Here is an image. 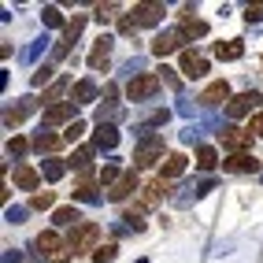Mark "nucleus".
Here are the masks:
<instances>
[{
  "mask_svg": "<svg viewBox=\"0 0 263 263\" xmlns=\"http://www.w3.org/2000/svg\"><path fill=\"white\" fill-rule=\"evenodd\" d=\"M97 241H100V226L97 222H78L74 234H71V252H97Z\"/></svg>",
  "mask_w": 263,
  "mask_h": 263,
  "instance_id": "1",
  "label": "nucleus"
},
{
  "mask_svg": "<svg viewBox=\"0 0 263 263\" xmlns=\"http://www.w3.org/2000/svg\"><path fill=\"white\" fill-rule=\"evenodd\" d=\"M156 89H160V78H156V74H137V78H130V85H126V97H130V100H148Z\"/></svg>",
  "mask_w": 263,
  "mask_h": 263,
  "instance_id": "2",
  "label": "nucleus"
},
{
  "mask_svg": "<svg viewBox=\"0 0 263 263\" xmlns=\"http://www.w3.org/2000/svg\"><path fill=\"white\" fill-rule=\"evenodd\" d=\"M160 156H163V137H148V141L134 152V167H152ZM160 163H163V160H160Z\"/></svg>",
  "mask_w": 263,
  "mask_h": 263,
  "instance_id": "3",
  "label": "nucleus"
},
{
  "mask_svg": "<svg viewBox=\"0 0 263 263\" xmlns=\"http://www.w3.org/2000/svg\"><path fill=\"white\" fill-rule=\"evenodd\" d=\"M252 145V134L249 130H237V126H230V130H222V148L226 152H234V156H241L245 148Z\"/></svg>",
  "mask_w": 263,
  "mask_h": 263,
  "instance_id": "4",
  "label": "nucleus"
},
{
  "mask_svg": "<svg viewBox=\"0 0 263 263\" xmlns=\"http://www.w3.org/2000/svg\"><path fill=\"white\" fill-rule=\"evenodd\" d=\"M185 45V33L182 30H167V33H160V37L152 41V52L156 56H171L174 48H182Z\"/></svg>",
  "mask_w": 263,
  "mask_h": 263,
  "instance_id": "5",
  "label": "nucleus"
},
{
  "mask_svg": "<svg viewBox=\"0 0 263 263\" xmlns=\"http://www.w3.org/2000/svg\"><path fill=\"white\" fill-rule=\"evenodd\" d=\"M63 249H67V245L60 241V234H56V230H45V234H37V252H41V256L56 259Z\"/></svg>",
  "mask_w": 263,
  "mask_h": 263,
  "instance_id": "6",
  "label": "nucleus"
},
{
  "mask_svg": "<svg viewBox=\"0 0 263 263\" xmlns=\"http://www.w3.org/2000/svg\"><path fill=\"white\" fill-rule=\"evenodd\" d=\"M182 74L185 78H204L208 74V60L197 52H182Z\"/></svg>",
  "mask_w": 263,
  "mask_h": 263,
  "instance_id": "7",
  "label": "nucleus"
},
{
  "mask_svg": "<svg viewBox=\"0 0 263 263\" xmlns=\"http://www.w3.org/2000/svg\"><path fill=\"white\" fill-rule=\"evenodd\" d=\"M82 26H85V15H74V19L67 23V30H63V37H60V45H56V56H67V48L74 45V37L82 33Z\"/></svg>",
  "mask_w": 263,
  "mask_h": 263,
  "instance_id": "8",
  "label": "nucleus"
},
{
  "mask_svg": "<svg viewBox=\"0 0 263 263\" xmlns=\"http://www.w3.org/2000/svg\"><path fill=\"white\" fill-rule=\"evenodd\" d=\"M256 104H259V93H237L230 104H226V111H230L234 119H241V115H249Z\"/></svg>",
  "mask_w": 263,
  "mask_h": 263,
  "instance_id": "9",
  "label": "nucleus"
},
{
  "mask_svg": "<svg viewBox=\"0 0 263 263\" xmlns=\"http://www.w3.org/2000/svg\"><path fill=\"white\" fill-rule=\"evenodd\" d=\"M134 19L137 26H152V23H160V15H163V4H134Z\"/></svg>",
  "mask_w": 263,
  "mask_h": 263,
  "instance_id": "10",
  "label": "nucleus"
},
{
  "mask_svg": "<svg viewBox=\"0 0 263 263\" xmlns=\"http://www.w3.org/2000/svg\"><path fill=\"white\" fill-rule=\"evenodd\" d=\"M185 171V156H178V152H171L167 160L160 163V182H174L178 174Z\"/></svg>",
  "mask_w": 263,
  "mask_h": 263,
  "instance_id": "11",
  "label": "nucleus"
},
{
  "mask_svg": "<svg viewBox=\"0 0 263 263\" xmlns=\"http://www.w3.org/2000/svg\"><path fill=\"white\" fill-rule=\"evenodd\" d=\"M226 100H230V85H226L222 78L212 82V85H208V89L200 93V104H226Z\"/></svg>",
  "mask_w": 263,
  "mask_h": 263,
  "instance_id": "12",
  "label": "nucleus"
},
{
  "mask_svg": "<svg viewBox=\"0 0 263 263\" xmlns=\"http://www.w3.org/2000/svg\"><path fill=\"white\" fill-rule=\"evenodd\" d=\"M134 185H137V178H134V171H126V174H122V178L108 189V197L111 200H126L130 197V193H134Z\"/></svg>",
  "mask_w": 263,
  "mask_h": 263,
  "instance_id": "13",
  "label": "nucleus"
},
{
  "mask_svg": "<svg viewBox=\"0 0 263 263\" xmlns=\"http://www.w3.org/2000/svg\"><path fill=\"white\" fill-rule=\"evenodd\" d=\"M108 52H111V37H100L97 48L89 52V67L93 71H104V67H108Z\"/></svg>",
  "mask_w": 263,
  "mask_h": 263,
  "instance_id": "14",
  "label": "nucleus"
},
{
  "mask_svg": "<svg viewBox=\"0 0 263 263\" xmlns=\"http://www.w3.org/2000/svg\"><path fill=\"white\" fill-rule=\"evenodd\" d=\"M222 167H226V171H234V174H245V171H256L259 160H256V156H249V152H241V156H230V160H226Z\"/></svg>",
  "mask_w": 263,
  "mask_h": 263,
  "instance_id": "15",
  "label": "nucleus"
},
{
  "mask_svg": "<svg viewBox=\"0 0 263 263\" xmlns=\"http://www.w3.org/2000/svg\"><path fill=\"white\" fill-rule=\"evenodd\" d=\"M89 163H93V145H78V152L71 156V171L85 174V171H89Z\"/></svg>",
  "mask_w": 263,
  "mask_h": 263,
  "instance_id": "16",
  "label": "nucleus"
},
{
  "mask_svg": "<svg viewBox=\"0 0 263 263\" xmlns=\"http://www.w3.org/2000/svg\"><path fill=\"white\" fill-rule=\"evenodd\" d=\"M163 189H167V182H152V185H145L141 189V208H156L163 200Z\"/></svg>",
  "mask_w": 263,
  "mask_h": 263,
  "instance_id": "17",
  "label": "nucleus"
},
{
  "mask_svg": "<svg viewBox=\"0 0 263 263\" xmlns=\"http://www.w3.org/2000/svg\"><path fill=\"white\" fill-rule=\"evenodd\" d=\"M37 171H33V167H19V171H15V185H19V189H26V193H33V189H37Z\"/></svg>",
  "mask_w": 263,
  "mask_h": 263,
  "instance_id": "18",
  "label": "nucleus"
},
{
  "mask_svg": "<svg viewBox=\"0 0 263 263\" xmlns=\"http://www.w3.org/2000/svg\"><path fill=\"white\" fill-rule=\"evenodd\" d=\"M74 200H82V204L97 200V182H93V178H82V182L74 185Z\"/></svg>",
  "mask_w": 263,
  "mask_h": 263,
  "instance_id": "19",
  "label": "nucleus"
},
{
  "mask_svg": "<svg viewBox=\"0 0 263 263\" xmlns=\"http://www.w3.org/2000/svg\"><path fill=\"white\" fill-rule=\"evenodd\" d=\"M241 41H222V45H215V56L219 60H241Z\"/></svg>",
  "mask_w": 263,
  "mask_h": 263,
  "instance_id": "20",
  "label": "nucleus"
},
{
  "mask_svg": "<svg viewBox=\"0 0 263 263\" xmlns=\"http://www.w3.org/2000/svg\"><path fill=\"white\" fill-rule=\"evenodd\" d=\"M71 115H74V104H56V108L45 111V122H63V119H71Z\"/></svg>",
  "mask_w": 263,
  "mask_h": 263,
  "instance_id": "21",
  "label": "nucleus"
},
{
  "mask_svg": "<svg viewBox=\"0 0 263 263\" xmlns=\"http://www.w3.org/2000/svg\"><path fill=\"white\" fill-rule=\"evenodd\" d=\"M178 30L185 33V37H204V33H208V26H204L200 19H189V15L182 19V26H178Z\"/></svg>",
  "mask_w": 263,
  "mask_h": 263,
  "instance_id": "22",
  "label": "nucleus"
},
{
  "mask_svg": "<svg viewBox=\"0 0 263 263\" xmlns=\"http://www.w3.org/2000/svg\"><path fill=\"white\" fill-rule=\"evenodd\" d=\"M60 145H63V137H56V134H41L37 141H33V148H37V152H56Z\"/></svg>",
  "mask_w": 263,
  "mask_h": 263,
  "instance_id": "23",
  "label": "nucleus"
},
{
  "mask_svg": "<svg viewBox=\"0 0 263 263\" xmlns=\"http://www.w3.org/2000/svg\"><path fill=\"white\" fill-rule=\"evenodd\" d=\"M115 141H119L115 126H104V122H100V130H97V145H100V148H115Z\"/></svg>",
  "mask_w": 263,
  "mask_h": 263,
  "instance_id": "24",
  "label": "nucleus"
},
{
  "mask_svg": "<svg viewBox=\"0 0 263 263\" xmlns=\"http://www.w3.org/2000/svg\"><path fill=\"white\" fill-rule=\"evenodd\" d=\"M52 222H60V226H71V222H74V226H78L82 219H78V212H74V208H60V212L52 215Z\"/></svg>",
  "mask_w": 263,
  "mask_h": 263,
  "instance_id": "25",
  "label": "nucleus"
},
{
  "mask_svg": "<svg viewBox=\"0 0 263 263\" xmlns=\"http://www.w3.org/2000/svg\"><path fill=\"white\" fill-rule=\"evenodd\" d=\"M82 134H85V122H71V126L63 130V141L74 145V141H82Z\"/></svg>",
  "mask_w": 263,
  "mask_h": 263,
  "instance_id": "26",
  "label": "nucleus"
},
{
  "mask_svg": "<svg viewBox=\"0 0 263 263\" xmlns=\"http://www.w3.org/2000/svg\"><path fill=\"white\" fill-rule=\"evenodd\" d=\"M52 204H56L52 193H33V197H30V208H37V212H45V208H52Z\"/></svg>",
  "mask_w": 263,
  "mask_h": 263,
  "instance_id": "27",
  "label": "nucleus"
},
{
  "mask_svg": "<svg viewBox=\"0 0 263 263\" xmlns=\"http://www.w3.org/2000/svg\"><path fill=\"white\" fill-rule=\"evenodd\" d=\"M93 93H97V89H93L89 82H78V85H74V104H85V100H93Z\"/></svg>",
  "mask_w": 263,
  "mask_h": 263,
  "instance_id": "28",
  "label": "nucleus"
},
{
  "mask_svg": "<svg viewBox=\"0 0 263 263\" xmlns=\"http://www.w3.org/2000/svg\"><path fill=\"white\" fill-rule=\"evenodd\" d=\"M115 252H119L115 245H100V249L93 252V259H97V263H111V259H115Z\"/></svg>",
  "mask_w": 263,
  "mask_h": 263,
  "instance_id": "29",
  "label": "nucleus"
},
{
  "mask_svg": "<svg viewBox=\"0 0 263 263\" xmlns=\"http://www.w3.org/2000/svg\"><path fill=\"white\" fill-rule=\"evenodd\" d=\"M197 160H200V167L208 171V167H215L219 156H215V148H200V152H197Z\"/></svg>",
  "mask_w": 263,
  "mask_h": 263,
  "instance_id": "30",
  "label": "nucleus"
},
{
  "mask_svg": "<svg viewBox=\"0 0 263 263\" xmlns=\"http://www.w3.org/2000/svg\"><path fill=\"white\" fill-rule=\"evenodd\" d=\"M115 11H119V4H100V8H97V19H100V23H108Z\"/></svg>",
  "mask_w": 263,
  "mask_h": 263,
  "instance_id": "31",
  "label": "nucleus"
},
{
  "mask_svg": "<svg viewBox=\"0 0 263 263\" xmlns=\"http://www.w3.org/2000/svg\"><path fill=\"white\" fill-rule=\"evenodd\" d=\"M137 30V19H134V15H122V19H119V33H134Z\"/></svg>",
  "mask_w": 263,
  "mask_h": 263,
  "instance_id": "32",
  "label": "nucleus"
},
{
  "mask_svg": "<svg viewBox=\"0 0 263 263\" xmlns=\"http://www.w3.org/2000/svg\"><path fill=\"white\" fill-rule=\"evenodd\" d=\"M45 82H52V67H48V63L37 67V74H33V85H45Z\"/></svg>",
  "mask_w": 263,
  "mask_h": 263,
  "instance_id": "33",
  "label": "nucleus"
},
{
  "mask_svg": "<svg viewBox=\"0 0 263 263\" xmlns=\"http://www.w3.org/2000/svg\"><path fill=\"white\" fill-rule=\"evenodd\" d=\"M249 134L263 137V111H256V115H252V122H249Z\"/></svg>",
  "mask_w": 263,
  "mask_h": 263,
  "instance_id": "34",
  "label": "nucleus"
},
{
  "mask_svg": "<svg viewBox=\"0 0 263 263\" xmlns=\"http://www.w3.org/2000/svg\"><path fill=\"white\" fill-rule=\"evenodd\" d=\"M45 23H48V26H60V23H63L60 8H45Z\"/></svg>",
  "mask_w": 263,
  "mask_h": 263,
  "instance_id": "35",
  "label": "nucleus"
},
{
  "mask_svg": "<svg viewBox=\"0 0 263 263\" xmlns=\"http://www.w3.org/2000/svg\"><path fill=\"white\" fill-rule=\"evenodd\" d=\"M8 152H11V156L26 152V141H23V137H11V141H8Z\"/></svg>",
  "mask_w": 263,
  "mask_h": 263,
  "instance_id": "36",
  "label": "nucleus"
},
{
  "mask_svg": "<svg viewBox=\"0 0 263 263\" xmlns=\"http://www.w3.org/2000/svg\"><path fill=\"white\" fill-rule=\"evenodd\" d=\"M249 23H259L263 19V4H249V15H245Z\"/></svg>",
  "mask_w": 263,
  "mask_h": 263,
  "instance_id": "37",
  "label": "nucleus"
},
{
  "mask_svg": "<svg viewBox=\"0 0 263 263\" xmlns=\"http://www.w3.org/2000/svg\"><path fill=\"white\" fill-rule=\"evenodd\" d=\"M60 174H63V167H60V160H52V163H48V178H60Z\"/></svg>",
  "mask_w": 263,
  "mask_h": 263,
  "instance_id": "38",
  "label": "nucleus"
}]
</instances>
